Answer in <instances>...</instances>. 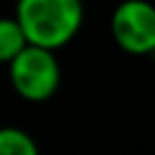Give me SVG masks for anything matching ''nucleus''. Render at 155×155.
I'll list each match as a JSON object with an SVG mask.
<instances>
[{"label": "nucleus", "mask_w": 155, "mask_h": 155, "mask_svg": "<svg viewBox=\"0 0 155 155\" xmlns=\"http://www.w3.org/2000/svg\"><path fill=\"white\" fill-rule=\"evenodd\" d=\"M26 47L28 41L15 17H0V64L9 66Z\"/></svg>", "instance_id": "20e7f679"}, {"label": "nucleus", "mask_w": 155, "mask_h": 155, "mask_svg": "<svg viewBox=\"0 0 155 155\" xmlns=\"http://www.w3.org/2000/svg\"><path fill=\"white\" fill-rule=\"evenodd\" d=\"M117 47L130 55L155 53V5L149 0H123L110 17Z\"/></svg>", "instance_id": "7ed1b4c3"}, {"label": "nucleus", "mask_w": 155, "mask_h": 155, "mask_svg": "<svg viewBox=\"0 0 155 155\" xmlns=\"http://www.w3.org/2000/svg\"><path fill=\"white\" fill-rule=\"evenodd\" d=\"M9 79L19 98L28 102H47L60 89L62 70L53 51L28 45L9 64Z\"/></svg>", "instance_id": "f03ea898"}, {"label": "nucleus", "mask_w": 155, "mask_h": 155, "mask_svg": "<svg viewBox=\"0 0 155 155\" xmlns=\"http://www.w3.org/2000/svg\"><path fill=\"white\" fill-rule=\"evenodd\" d=\"M15 21L30 47L58 51L66 47L83 26L81 0H17Z\"/></svg>", "instance_id": "f257e3e1"}, {"label": "nucleus", "mask_w": 155, "mask_h": 155, "mask_svg": "<svg viewBox=\"0 0 155 155\" xmlns=\"http://www.w3.org/2000/svg\"><path fill=\"white\" fill-rule=\"evenodd\" d=\"M0 155H38L34 138L21 127H0Z\"/></svg>", "instance_id": "39448f33"}]
</instances>
